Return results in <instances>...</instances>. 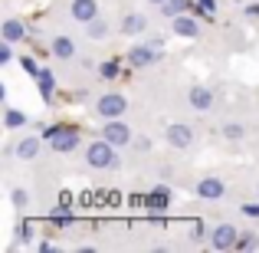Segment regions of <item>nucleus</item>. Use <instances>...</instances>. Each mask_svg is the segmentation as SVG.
Segmentation results:
<instances>
[{
    "label": "nucleus",
    "instance_id": "1",
    "mask_svg": "<svg viewBox=\"0 0 259 253\" xmlns=\"http://www.w3.org/2000/svg\"><path fill=\"white\" fill-rule=\"evenodd\" d=\"M43 138L53 145V152H72V148H79V132L76 128H69V125H53V128H46L43 132Z\"/></svg>",
    "mask_w": 259,
    "mask_h": 253
},
{
    "label": "nucleus",
    "instance_id": "2",
    "mask_svg": "<svg viewBox=\"0 0 259 253\" xmlns=\"http://www.w3.org/2000/svg\"><path fill=\"white\" fill-rule=\"evenodd\" d=\"M85 161L92 168H112L115 165V145L108 138H99L85 148Z\"/></svg>",
    "mask_w": 259,
    "mask_h": 253
},
{
    "label": "nucleus",
    "instance_id": "3",
    "mask_svg": "<svg viewBox=\"0 0 259 253\" xmlns=\"http://www.w3.org/2000/svg\"><path fill=\"white\" fill-rule=\"evenodd\" d=\"M125 109H128V102H125V95H118V92H108V95L99 99L102 119H118V115H125Z\"/></svg>",
    "mask_w": 259,
    "mask_h": 253
},
{
    "label": "nucleus",
    "instance_id": "4",
    "mask_svg": "<svg viewBox=\"0 0 259 253\" xmlns=\"http://www.w3.org/2000/svg\"><path fill=\"white\" fill-rule=\"evenodd\" d=\"M102 138H108L115 148H121V145H128V141H132V128H128L125 122H118V119H108V122H105V132H102Z\"/></svg>",
    "mask_w": 259,
    "mask_h": 253
},
{
    "label": "nucleus",
    "instance_id": "5",
    "mask_svg": "<svg viewBox=\"0 0 259 253\" xmlns=\"http://www.w3.org/2000/svg\"><path fill=\"white\" fill-rule=\"evenodd\" d=\"M210 240H213L217 250H233L236 243H240V230H236L233 224H220V227L213 230V237H210Z\"/></svg>",
    "mask_w": 259,
    "mask_h": 253
},
{
    "label": "nucleus",
    "instance_id": "6",
    "mask_svg": "<svg viewBox=\"0 0 259 253\" xmlns=\"http://www.w3.org/2000/svg\"><path fill=\"white\" fill-rule=\"evenodd\" d=\"M69 13H72V20H79V23H92L95 13H99V4H95V0H72Z\"/></svg>",
    "mask_w": 259,
    "mask_h": 253
},
{
    "label": "nucleus",
    "instance_id": "7",
    "mask_svg": "<svg viewBox=\"0 0 259 253\" xmlns=\"http://www.w3.org/2000/svg\"><path fill=\"white\" fill-rule=\"evenodd\" d=\"M154 59H158V50H154L151 43H148V46H132V53H128V63H132L135 69H141V66H151Z\"/></svg>",
    "mask_w": 259,
    "mask_h": 253
},
{
    "label": "nucleus",
    "instance_id": "8",
    "mask_svg": "<svg viewBox=\"0 0 259 253\" xmlns=\"http://www.w3.org/2000/svg\"><path fill=\"white\" fill-rule=\"evenodd\" d=\"M187 99H190V105H194V109H200V112H207V109L213 105V92H210L207 86H194Z\"/></svg>",
    "mask_w": 259,
    "mask_h": 253
},
{
    "label": "nucleus",
    "instance_id": "9",
    "mask_svg": "<svg viewBox=\"0 0 259 253\" xmlns=\"http://www.w3.org/2000/svg\"><path fill=\"white\" fill-rule=\"evenodd\" d=\"M167 141H171L174 148H187L190 141H194V132H190L187 125H171L167 128Z\"/></svg>",
    "mask_w": 259,
    "mask_h": 253
},
{
    "label": "nucleus",
    "instance_id": "10",
    "mask_svg": "<svg viewBox=\"0 0 259 253\" xmlns=\"http://www.w3.org/2000/svg\"><path fill=\"white\" fill-rule=\"evenodd\" d=\"M174 33L177 37H197V33H200V23H197L194 17H187V13H181V17H174Z\"/></svg>",
    "mask_w": 259,
    "mask_h": 253
},
{
    "label": "nucleus",
    "instance_id": "11",
    "mask_svg": "<svg viewBox=\"0 0 259 253\" xmlns=\"http://www.w3.org/2000/svg\"><path fill=\"white\" fill-rule=\"evenodd\" d=\"M197 194L207 197V201H217V197H223V181H217V177H203V181L197 184Z\"/></svg>",
    "mask_w": 259,
    "mask_h": 253
},
{
    "label": "nucleus",
    "instance_id": "12",
    "mask_svg": "<svg viewBox=\"0 0 259 253\" xmlns=\"http://www.w3.org/2000/svg\"><path fill=\"white\" fill-rule=\"evenodd\" d=\"M148 30V20L141 17V13H128L125 20H121V33L125 37H135V33H145Z\"/></svg>",
    "mask_w": 259,
    "mask_h": 253
},
{
    "label": "nucleus",
    "instance_id": "13",
    "mask_svg": "<svg viewBox=\"0 0 259 253\" xmlns=\"http://www.w3.org/2000/svg\"><path fill=\"white\" fill-rule=\"evenodd\" d=\"M72 53H76V43H72L69 37H56L53 40V56L56 59H69Z\"/></svg>",
    "mask_w": 259,
    "mask_h": 253
},
{
    "label": "nucleus",
    "instance_id": "14",
    "mask_svg": "<svg viewBox=\"0 0 259 253\" xmlns=\"http://www.w3.org/2000/svg\"><path fill=\"white\" fill-rule=\"evenodd\" d=\"M23 37H26V30H23L20 20H7L4 23V40L7 43H17V40H23Z\"/></svg>",
    "mask_w": 259,
    "mask_h": 253
},
{
    "label": "nucleus",
    "instance_id": "15",
    "mask_svg": "<svg viewBox=\"0 0 259 253\" xmlns=\"http://www.w3.org/2000/svg\"><path fill=\"white\" fill-rule=\"evenodd\" d=\"M36 79H39V95L50 102V99H53V89H56V79H53V73H50V69H39Z\"/></svg>",
    "mask_w": 259,
    "mask_h": 253
},
{
    "label": "nucleus",
    "instance_id": "16",
    "mask_svg": "<svg viewBox=\"0 0 259 253\" xmlns=\"http://www.w3.org/2000/svg\"><path fill=\"white\" fill-rule=\"evenodd\" d=\"M167 197H171V194H167V188H158L151 197H148V207H151L154 214H161V210H167Z\"/></svg>",
    "mask_w": 259,
    "mask_h": 253
},
{
    "label": "nucleus",
    "instance_id": "17",
    "mask_svg": "<svg viewBox=\"0 0 259 253\" xmlns=\"http://www.w3.org/2000/svg\"><path fill=\"white\" fill-rule=\"evenodd\" d=\"M36 152H39V138H23L17 145V155H20V158H26V161L36 158Z\"/></svg>",
    "mask_w": 259,
    "mask_h": 253
},
{
    "label": "nucleus",
    "instance_id": "18",
    "mask_svg": "<svg viewBox=\"0 0 259 253\" xmlns=\"http://www.w3.org/2000/svg\"><path fill=\"white\" fill-rule=\"evenodd\" d=\"M161 7H164V13L174 20V17H181V13L190 10V0H167V4H161Z\"/></svg>",
    "mask_w": 259,
    "mask_h": 253
},
{
    "label": "nucleus",
    "instance_id": "19",
    "mask_svg": "<svg viewBox=\"0 0 259 253\" xmlns=\"http://www.w3.org/2000/svg\"><path fill=\"white\" fill-rule=\"evenodd\" d=\"M4 125H7V128H20V125H26V115H23V112H17V109H7Z\"/></svg>",
    "mask_w": 259,
    "mask_h": 253
},
{
    "label": "nucleus",
    "instance_id": "20",
    "mask_svg": "<svg viewBox=\"0 0 259 253\" xmlns=\"http://www.w3.org/2000/svg\"><path fill=\"white\" fill-rule=\"evenodd\" d=\"M99 73H102V79H118V63H115V59H108V63L99 66Z\"/></svg>",
    "mask_w": 259,
    "mask_h": 253
},
{
    "label": "nucleus",
    "instance_id": "21",
    "mask_svg": "<svg viewBox=\"0 0 259 253\" xmlns=\"http://www.w3.org/2000/svg\"><path fill=\"white\" fill-rule=\"evenodd\" d=\"M105 33H108V26L102 23V20H92V23H89V37H92V40H102Z\"/></svg>",
    "mask_w": 259,
    "mask_h": 253
},
{
    "label": "nucleus",
    "instance_id": "22",
    "mask_svg": "<svg viewBox=\"0 0 259 253\" xmlns=\"http://www.w3.org/2000/svg\"><path fill=\"white\" fill-rule=\"evenodd\" d=\"M20 66H23V73H26V76H39V66H36V59L23 56V59H20Z\"/></svg>",
    "mask_w": 259,
    "mask_h": 253
},
{
    "label": "nucleus",
    "instance_id": "23",
    "mask_svg": "<svg viewBox=\"0 0 259 253\" xmlns=\"http://www.w3.org/2000/svg\"><path fill=\"white\" fill-rule=\"evenodd\" d=\"M223 135H227V138H240L243 125H240V122H230V125H223Z\"/></svg>",
    "mask_w": 259,
    "mask_h": 253
},
{
    "label": "nucleus",
    "instance_id": "24",
    "mask_svg": "<svg viewBox=\"0 0 259 253\" xmlns=\"http://www.w3.org/2000/svg\"><path fill=\"white\" fill-rule=\"evenodd\" d=\"M50 221H53V224H56V227H66V224H69V221H72V214H69V210H59V214H53V217H50Z\"/></svg>",
    "mask_w": 259,
    "mask_h": 253
},
{
    "label": "nucleus",
    "instance_id": "25",
    "mask_svg": "<svg viewBox=\"0 0 259 253\" xmlns=\"http://www.w3.org/2000/svg\"><path fill=\"white\" fill-rule=\"evenodd\" d=\"M256 243H259L256 237H253V234H246V237H240V243H236V250H253Z\"/></svg>",
    "mask_w": 259,
    "mask_h": 253
},
{
    "label": "nucleus",
    "instance_id": "26",
    "mask_svg": "<svg viewBox=\"0 0 259 253\" xmlns=\"http://www.w3.org/2000/svg\"><path fill=\"white\" fill-rule=\"evenodd\" d=\"M17 230H20V240H33V224L30 221H23Z\"/></svg>",
    "mask_w": 259,
    "mask_h": 253
},
{
    "label": "nucleus",
    "instance_id": "27",
    "mask_svg": "<svg viewBox=\"0 0 259 253\" xmlns=\"http://www.w3.org/2000/svg\"><path fill=\"white\" fill-rule=\"evenodd\" d=\"M13 204H17V207H26V204H30V194H26V191H13Z\"/></svg>",
    "mask_w": 259,
    "mask_h": 253
},
{
    "label": "nucleus",
    "instance_id": "28",
    "mask_svg": "<svg viewBox=\"0 0 259 253\" xmlns=\"http://www.w3.org/2000/svg\"><path fill=\"white\" fill-rule=\"evenodd\" d=\"M13 59V50H10V43L4 40V46H0V63H10Z\"/></svg>",
    "mask_w": 259,
    "mask_h": 253
},
{
    "label": "nucleus",
    "instance_id": "29",
    "mask_svg": "<svg viewBox=\"0 0 259 253\" xmlns=\"http://www.w3.org/2000/svg\"><path fill=\"white\" fill-rule=\"evenodd\" d=\"M243 214H246V217H259V204H243Z\"/></svg>",
    "mask_w": 259,
    "mask_h": 253
},
{
    "label": "nucleus",
    "instance_id": "30",
    "mask_svg": "<svg viewBox=\"0 0 259 253\" xmlns=\"http://www.w3.org/2000/svg\"><path fill=\"white\" fill-rule=\"evenodd\" d=\"M200 10H203V13H213L217 4H213V0H200Z\"/></svg>",
    "mask_w": 259,
    "mask_h": 253
},
{
    "label": "nucleus",
    "instance_id": "31",
    "mask_svg": "<svg viewBox=\"0 0 259 253\" xmlns=\"http://www.w3.org/2000/svg\"><path fill=\"white\" fill-rule=\"evenodd\" d=\"M249 13H253V17H259V4H256V7H249Z\"/></svg>",
    "mask_w": 259,
    "mask_h": 253
},
{
    "label": "nucleus",
    "instance_id": "32",
    "mask_svg": "<svg viewBox=\"0 0 259 253\" xmlns=\"http://www.w3.org/2000/svg\"><path fill=\"white\" fill-rule=\"evenodd\" d=\"M151 4H167V0H151Z\"/></svg>",
    "mask_w": 259,
    "mask_h": 253
}]
</instances>
